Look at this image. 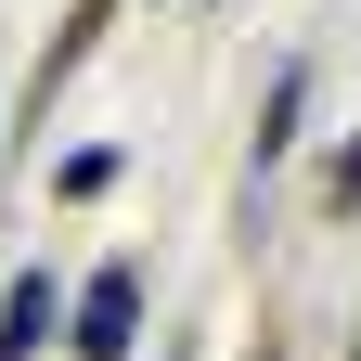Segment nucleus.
<instances>
[{
	"mask_svg": "<svg viewBox=\"0 0 361 361\" xmlns=\"http://www.w3.org/2000/svg\"><path fill=\"white\" fill-rule=\"evenodd\" d=\"M52 323H78V297L52 284V271H13V297H0V361H39Z\"/></svg>",
	"mask_w": 361,
	"mask_h": 361,
	"instance_id": "obj_2",
	"label": "nucleus"
},
{
	"mask_svg": "<svg viewBox=\"0 0 361 361\" xmlns=\"http://www.w3.org/2000/svg\"><path fill=\"white\" fill-rule=\"evenodd\" d=\"M104 13H116V0H78V13H65V39H52V52H39V90H26V116L52 104V90H65V65L90 52V39H104Z\"/></svg>",
	"mask_w": 361,
	"mask_h": 361,
	"instance_id": "obj_3",
	"label": "nucleus"
},
{
	"mask_svg": "<svg viewBox=\"0 0 361 361\" xmlns=\"http://www.w3.org/2000/svg\"><path fill=\"white\" fill-rule=\"evenodd\" d=\"M297 129H310V65H284V78H271V116H258V168L284 155Z\"/></svg>",
	"mask_w": 361,
	"mask_h": 361,
	"instance_id": "obj_4",
	"label": "nucleus"
},
{
	"mask_svg": "<svg viewBox=\"0 0 361 361\" xmlns=\"http://www.w3.org/2000/svg\"><path fill=\"white\" fill-rule=\"evenodd\" d=\"M65 336H78V361H129V336H142V258H104V271H90Z\"/></svg>",
	"mask_w": 361,
	"mask_h": 361,
	"instance_id": "obj_1",
	"label": "nucleus"
},
{
	"mask_svg": "<svg viewBox=\"0 0 361 361\" xmlns=\"http://www.w3.org/2000/svg\"><path fill=\"white\" fill-rule=\"evenodd\" d=\"M116 168H129L116 142H78V155L52 168V194H65V207H90V194H116Z\"/></svg>",
	"mask_w": 361,
	"mask_h": 361,
	"instance_id": "obj_5",
	"label": "nucleus"
},
{
	"mask_svg": "<svg viewBox=\"0 0 361 361\" xmlns=\"http://www.w3.org/2000/svg\"><path fill=\"white\" fill-rule=\"evenodd\" d=\"M310 194H323V219H348V207H361V129H348L323 168H310Z\"/></svg>",
	"mask_w": 361,
	"mask_h": 361,
	"instance_id": "obj_6",
	"label": "nucleus"
},
{
	"mask_svg": "<svg viewBox=\"0 0 361 361\" xmlns=\"http://www.w3.org/2000/svg\"><path fill=\"white\" fill-rule=\"evenodd\" d=\"M245 361H284V348H245Z\"/></svg>",
	"mask_w": 361,
	"mask_h": 361,
	"instance_id": "obj_7",
	"label": "nucleus"
}]
</instances>
